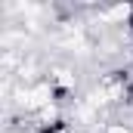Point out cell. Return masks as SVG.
Returning a JSON list of instances; mask_svg holds the SVG:
<instances>
[{
    "instance_id": "cell-1",
    "label": "cell",
    "mask_w": 133,
    "mask_h": 133,
    "mask_svg": "<svg viewBox=\"0 0 133 133\" xmlns=\"http://www.w3.org/2000/svg\"><path fill=\"white\" fill-rule=\"evenodd\" d=\"M102 133H133V124H127V121H108L102 127Z\"/></svg>"
}]
</instances>
